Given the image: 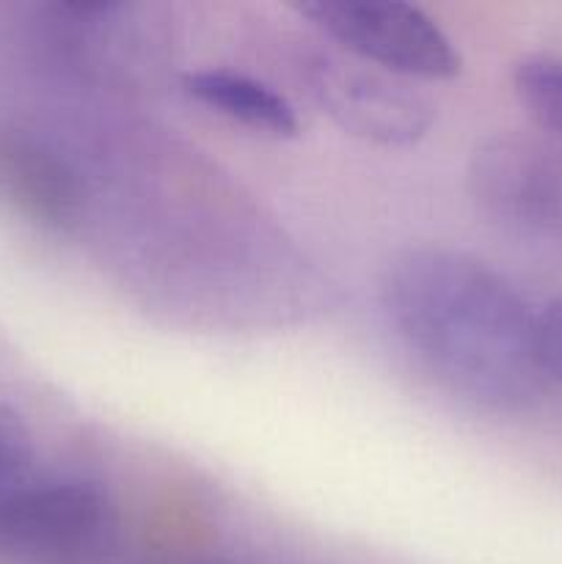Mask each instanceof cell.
Segmentation results:
<instances>
[{"label":"cell","instance_id":"cell-1","mask_svg":"<svg viewBox=\"0 0 562 564\" xmlns=\"http://www.w3.org/2000/svg\"><path fill=\"white\" fill-rule=\"evenodd\" d=\"M383 306L397 334L441 383L490 411H523L543 397L529 303L483 262L441 246L397 253Z\"/></svg>","mask_w":562,"mask_h":564},{"label":"cell","instance_id":"cell-2","mask_svg":"<svg viewBox=\"0 0 562 564\" xmlns=\"http://www.w3.org/2000/svg\"><path fill=\"white\" fill-rule=\"evenodd\" d=\"M468 193L499 229L562 246V147L532 135H490L468 160Z\"/></svg>","mask_w":562,"mask_h":564},{"label":"cell","instance_id":"cell-3","mask_svg":"<svg viewBox=\"0 0 562 564\" xmlns=\"http://www.w3.org/2000/svg\"><path fill=\"white\" fill-rule=\"evenodd\" d=\"M320 33L395 77L450 80L461 53L433 17L400 0H312L298 6Z\"/></svg>","mask_w":562,"mask_h":564},{"label":"cell","instance_id":"cell-4","mask_svg":"<svg viewBox=\"0 0 562 564\" xmlns=\"http://www.w3.org/2000/svg\"><path fill=\"white\" fill-rule=\"evenodd\" d=\"M114 529V507L91 482L17 488L0 499V562L80 564Z\"/></svg>","mask_w":562,"mask_h":564},{"label":"cell","instance_id":"cell-5","mask_svg":"<svg viewBox=\"0 0 562 564\" xmlns=\"http://www.w3.org/2000/svg\"><path fill=\"white\" fill-rule=\"evenodd\" d=\"M309 86L320 108L350 135L383 147H411L428 135L433 105L395 75L375 66L317 58L309 64Z\"/></svg>","mask_w":562,"mask_h":564},{"label":"cell","instance_id":"cell-6","mask_svg":"<svg viewBox=\"0 0 562 564\" xmlns=\"http://www.w3.org/2000/svg\"><path fill=\"white\" fill-rule=\"evenodd\" d=\"M182 88L204 108L262 135L295 138L301 132L295 105L257 77L229 69H202L187 72Z\"/></svg>","mask_w":562,"mask_h":564},{"label":"cell","instance_id":"cell-7","mask_svg":"<svg viewBox=\"0 0 562 564\" xmlns=\"http://www.w3.org/2000/svg\"><path fill=\"white\" fill-rule=\"evenodd\" d=\"M0 187L39 218L64 220L75 209L69 174L58 160L31 143H0Z\"/></svg>","mask_w":562,"mask_h":564},{"label":"cell","instance_id":"cell-8","mask_svg":"<svg viewBox=\"0 0 562 564\" xmlns=\"http://www.w3.org/2000/svg\"><path fill=\"white\" fill-rule=\"evenodd\" d=\"M512 91L534 124L562 147V55H527L512 69Z\"/></svg>","mask_w":562,"mask_h":564},{"label":"cell","instance_id":"cell-9","mask_svg":"<svg viewBox=\"0 0 562 564\" xmlns=\"http://www.w3.org/2000/svg\"><path fill=\"white\" fill-rule=\"evenodd\" d=\"M31 457V435L22 419L9 408H0V499L22 488Z\"/></svg>","mask_w":562,"mask_h":564},{"label":"cell","instance_id":"cell-10","mask_svg":"<svg viewBox=\"0 0 562 564\" xmlns=\"http://www.w3.org/2000/svg\"><path fill=\"white\" fill-rule=\"evenodd\" d=\"M534 347L545 380L562 383V301L549 303L534 314Z\"/></svg>","mask_w":562,"mask_h":564}]
</instances>
